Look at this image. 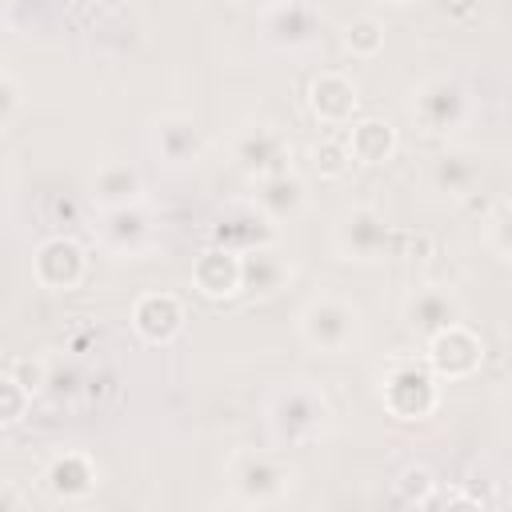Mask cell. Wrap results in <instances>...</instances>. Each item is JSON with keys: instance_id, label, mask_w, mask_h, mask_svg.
Wrapping results in <instances>:
<instances>
[{"instance_id": "1", "label": "cell", "mask_w": 512, "mask_h": 512, "mask_svg": "<svg viewBox=\"0 0 512 512\" xmlns=\"http://www.w3.org/2000/svg\"><path fill=\"white\" fill-rule=\"evenodd\" d=\"M328 416H332L328 396L308 380L280 388L268 404V424L280 444H312L328 428Z\"/></svg>"}, {"instance_id": "2", "label": "cell", "mask_w": 512, "mask_h": 512, "mask_svg": "<svg viewBox=\"0 0 512 512\" xmlns=\"http://www.w3.org/2000/svg\"><path fill=\"white\" fill-rule=\"evenodd\" d=\"M380 400L396 420H428L440 404V388L428 364L420 360H392L380 372Z\"/></svg>"}, {"instance_id": "3", "label": "cell", "mask_w": 512, "mask_h": 512, "mask_svg": "<svg viewBox=\"0 0 512 512\" xmlns=\"http://www.w3.org/2000/svg\"><path fill=\"white\" fill-rule=\"evenodd\" d=\"M228 480H232V492L244 500V504H272L288 492L292 484V464L276 452H236L228 460Z\"/></svg>"}, {"instance_id": "4", "label": "cell", "mask_w": 512, "mask_h": 512, "mask_svg": "<svg viewBox=\"0 0 512 512\" xmlns=\"http://www.w3.org/2000/svg\"><path fill=\"white\" fill-rule=\"evenodd\" d=\"M356 324H360V312L332 292L312 296L300 312V336L316 352H344L356 336Z\"/></svg>"}, {"instance_id": "5", "label": "cell", "mask_w": 512, "mask_h": 512, "mask_svg": "<svg viewBox=\"0 0 512 512\" xmlns=\"http://www.w3.org/2000/svg\"><path fill=\"white\" fill-rule=\"evenodd\" d=\"M480 360H484V340L460 320L428 336V368L436 380H464L480 368Z\"/></svg>"}, {"instance_id": "6", "label": "cell", "mask_w": 512, "mask_h": 512, "mask_svg": "<svg viewBox=\"0 0 512 512\" xmlns=\"http://www.w3.org/2000/svg\"><path fill=\"white\" fill-rule=\"evenodd\" d=\"M464 116H468V92L448 76L424 80L412 96V120L424 132H452L464 124Z\"/></svg>"}, {"instance_id": "7", "label": "cell", "mask_w": 512, "mask_h": 512, "mask_svg": "<svg viewBox=\"0 0 512 512\" xmlns=\"http://www.w3.org/2000/svg\"><path fill=\"white\" fill-rule=\"evenodd\" d=\"M332 244H336V252H340L344 260H360V264H368V260L388 256L392 228H388V220H384L376 208L360 204V208L344 212V220L336 224Z\"/></svg>"}, {"instance_id": "8", "label": "cell", "mask_w": 512, "mask_h": 512, "mask_svg": "<svg viewBox=\"0 0 512 512\" xmlns=\"http://www.w3.org/2000/svg\"><path fill=\"white\" fill-rule=\"evenodd\" d=\"M320 24H324V12H320L316 0H276L260 16L264 40L276 44V48H304V44H312L320 36Z\"/></svg>"}, {"instance_id": "9", "label": "cell", "mask_w": 512, "mask_h": 512, "mask_svg": "<svg viewBox=\"0 0 512 512\" xmlns=\"http://www.w3.org/2000/svg\"><path fill=\"white\" fill-rule=\"evenodd\" d=\"M88 272V256L72 236H48L40 240L36 256H32V276L40 288L52 292H72Z\"/></svg>"}, {"instance_id": "10", "label": "cell", "mask_w": 512, "mask_h": 512, "mask_svg": "<svg viewBox=\"0 0 512 512\" xmlns=\"http://www.w3.org/2000/svg\"><path fill=\"white\" fill-rule=\"evenodd\" d=\"M232 152H236V164L260 180V176H272V172H288L292 140L276 124H248L236 136Z\"/></svg>"}, {"instance_id": "11", "label": "cell", "mask_w": 512, "mask_h": 512, "mask_svg": "<svg viewBox=\"0 0 512 512\" xmlns=\"http://www.w3.org/2000/svg\"><path fill=\"white\" fill-rule=\"evenodd\" d=\"M184 304L172 292H144L132 304V328L148 344H172L184 332Z\"/></svg>"}, {"instance_id": "12", "label": "cell", "mask_w": 512, "mask_h": 512, "mask_svg": "<svg viewBox=\"0 0 512 512\" xmlns=\"http://www.w3.org/2000/svg\"><path fill=\"white\" fill-rule=\"evenodd\" d=\"M212 244H224L232 252L272 244V220L256 208V200L252 204H228L212 224Z\"/></svg>"}, {"instance_id": "13", "label": "cell", "mask_w": 512, "mask_h": 512, "mask_svg": "<svg viewBox=\"0 0 512 512\" xmlns=\"http://www.w3.org/2000/svg\"><path fill=\"white\" fill-rule=\"evenodd\" d=\"M100 244L116 256H136L152 244V216L136 204H124V208H108L104 220H100Z\"/></svg>"}, {"instance_id": "14", "label": "cell", "mask_w": 512, "mask_h": 512, "mask_svg": "<svg viewBox=\"0 0 512 512\" xmlns=\"http://www.w3.org/2000/svg\"><path fill=\"white\" fill-rule=\"evenodd\" d=\"M192 284L196 292H204L208 300H228L240 292V252L224 248V244H208L196 260H192Z\"/></svg>"}, {"instance_id": "15", "label": "cell", "mask_w": 512, "mask_h": 512, "mask_svg": "<svg viewBox=\"0 0 512 512\" xmlns=\"http://www.w3.org/2000/svg\"><path fill=\"white\" fill-rule=\"evenodd\" d=\"M356 104H360V88L344 72H320L308 84V108L324 124H348Z\"/></svg>"}, {"instance_id": "16", "label": "cell", "mask_w": 512, "mask_h": 512, "mask_svg": "<svg viewBox=\"0 0 512 512\" xmlns=\"http://www.w3.org/2000/svg\"><path fill=\"white\" fill-rule=\"evenodd\" d=\"M152 144H156V156L164 164L180 168V164H192L200 156V128L184 112H164L152 124Z\"/></svg>"}, {"instance_id": "17", "label": "cell", "mask_w": 512, "mask_h": 512, "mask_svg": "<svg viewBox=\"0 0 512 512\" xmlns=\"http://www.w3.org/2000/svg\"><path fill=\"white\" fill-rule=\"evenodd\" d=\"M308 204V188L300 176L292 172H272V176H260L256 184V208L272 220V224H284V220H296Z\"/></svg>"}, {"instance_id": "18", "label": "cell", "mask_w": 512, "mask_h": 512, "mask_svg": "<svg viewBox=\"0 0 512 512\" xmlns=\"http://www.w3.org/2000/svg\"><path fill=\"white\" fill-rule=\"evenodd\" d=\"M456 316H460V304H456V296H452L448 288H440V284L416 288V292L408 296V304H404V320H408V328L420 332V336L440 332V328L452 324Z\"/></svg>"}, {"instance_id": "19", "label": "cell", "mask_w": 512, "mask_h": 512, "mask_svg": "<svg viewBox=\"0 0 512 512\" xmlns=\"http://www.w3.org/2000/svg\"><path fill=\"white\" fill-rule=\"evenodd\" d=\"M88 196L100 212L108 208H124V204H136L144 196V180L132 164H100L92 172V184H88Z\"/></svg>"}, {"instance_id": "20", "label": "cell", "mask_w": 512, "mask_h": 512, "mask_svg": "<svg viewBox=\"0 0 512 512\" xmlns=\"http://www.w3.org/2000/svg\"><path fill=\"white\" fill-rule=\"evenodd\" d=\"M288 272H292L288 260H284L272 244H256V248H244V252H240V292L248 288V292L268 296V292L284 288Z\"/></svg>"}, {"instance_id": "21", "label": "cell", "mask_w": 512, "mask_h": 512, "mask_svg": "<svg viewBox=\"0 0 512 512\" xmlns=\"http://www.w3.org/2000/svg\"><path fill=\"white\" fill-rule=\"evenodd\" d=\"M44 480H48V488H52L56 496L80 500V496H88V492L96 488V464H92V456H84V452H60V456L48 460Z\"/></svg>"}, {"instance_id": "22", "label": "cell", "mask_w": 512, "mask_h": 512, "mask_svg": "<svg viewBox=\"0 0 512 512\" xmlns=\"http://www.w3.org/2000/svg\"><path fill=\"white\" fill-rule=\"evenodd\" d=\"M348 156L356 164H384L392 152H396V128L380 116H364L348 128Z\"/></svg>"}, {"instance_id": "23", "label": "cell", "mask_w": 512, "mask_h": 512, "mask_svg": "<svg viewBox=\"0 0 512 512\" xmlns=\"http://www.w3.org/2000/svg\"><path fill=\"white\" fill-rule=\"evenodd\" d=\"M480 176H484V164H480L476 152L456 148V152H440L432 160V184L440 192H448V196H472V188L480 184Z\"/></svg>"}, {"instance_id": "24", "label": "cell", "mask_w": 512, "mask_h": 512, "mask_svg": "<svg viewBox=\"0 0 512 512\" xmlns=\"http://www.w3.org/2000/svg\"><path fill=\"white\" fill-rule=\"evenodd\" d=\"M344 48L360 60H372L380 48H384V24L376 16H356L348 28H344Z\"/></svg>"}, {"instance_id": "25", "label": "cell", "mask_w": 512, "mask_h": 512, "mask_svg": "<svg viewBox=\"0 0 512 512\" xmlns=\"http://www.w3.org/2000/svg\"><path fill=\"white\" fill-rule=\"evenodd\" d=\"M396 496L404 504H432L436 496V476L424 468V464H408L400 476H396Z\"/></svg>"}, {"instance_id": "26", "label": "cell", "mask_w": 512, "mask_h": 512, "mask_svg": "<svg viewBox=\"0 0 512 512\" xmlns=\"http://www.w3.org/2000/svg\"><path fill=\"white\" fill-rule=\"evenodd\" d=\"M312 160H316V172L328 176V180H336V176H344V172L352 168L348 144H344V140H332V136H324V140L312 148Z\"/></svg>"}, {"instance_id": "27", "label": "cell", "mask_w": 512, "mask_h": 512, "mask_svg": "<svg viewBox=\"0 0 512 512\" xmlns=\"http://www.w3.org/2000/svg\"><path fill=\"white\" fill-rule=\"evenodd\" d=\"M28 404H32V396L20 388V380H16L12 372H4V376H0V424H16V420H24Z\"/></svg>"}, {"instance_id": "28", "label": "cell", "mask_w": 512, "mask_h": 512, "mask_svg": "<svg viewBox=\"0 0 512 512\" xmlns=\"http://www.w3.org/2000/svg\"><path fill=\"white\" fill-rule=\"evenodd\" d=\"M16 380H20V388L28 392V396H36V392H44L48 388V364L44 360H36V356H20V360H12V368H8Z\"/></svg>"}, {"instance_id": "29", "label": "cell", "mask_w": 512, "mask_h": 512, "mask_svg": "<svg viewBox=\"0 0 512 512\" xmlns=\"http://www.w3.org/2000/svg\"><path fill=\"white\" fill-rule=\"evenodd\" d=\"M484 224H488V228H484L488 244L496 248V256H500V260H508V200H504V196L492 204V212H488V220H484Z\"/></svg>"}, {"instance_id": "30", "label": "cell", "mask_w": 512, "mask_h": 512, "mask_svg": "<svg viewBox=\"0 0 512 512\" xmlns=\"http://www.w3.org/2000/svg\"><path fill=\"white\" fill-rule=\"evenodd\" d=\"M16 108H20V88L12 84V76L0 72V124H8Z\"/></svg>"}, {"instance_id": "31", "label": "cell", "mask_w": 512, "mask_h": 512, "mask_svg": "<svg viewBox=\"0 0 512 512\" xmlns=\"http://www.w3.org/2000/svg\"><path fill=\"white\" fill-rule=\"evenodd\" d=\"M16 504H20V496L8 492V488H0V508H16Z\"/></svg>"}, {"instance_id": "32", "label": "cell", "mask_w": 512, "mask_h": 512, "mask_svg": "<svg viewBox=\"0 0 512 512\" xmlns=\"http://www.w3.org/2000/svg\"><path fill=\"white\" fill-rule=\"evenodd\" d=\"M244 4H264V8H268V4H276V0H244Z\"/></svg>"}, {"instance_id": "33", "label": "cell", "mask_w": 512, "mask_h": 512, "mask_svg": "<svg viewBox=\"0 0 512 512\" xmlns=\"http://www.w3.org/2000/svg\"><path fill=\"white\" fill-rule=\"evenodd\" d=\"M388 4H412V0H388Z\"/></svg>"}]
</instances>
